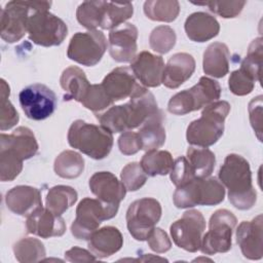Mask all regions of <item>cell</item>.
<instances>
[{"instance_id":"cell-1","label":"cell","mask_w":263,"mask_h":263,"mask_svg":"<svg viewBox=\"0 0 263 263\" xmlns=\"http://www.w3.org/2000/svg\"><path fill=\"white\" fill-rule=\"evenodd\" d=\"M218 177L228 189V199L238 210L253 208L257 192L252 184V172L249 161L241 155L228 154L219 170Z\"/></svg>"},{"instance_id":"cell-2","label":"cell","mask_w":263,"mask_h":263,"mask_svg":"<svg viewBox=\"0 0 263 263\" xmlns=\"http://www.w3.org/2000/svg\"><path fill=\"white\" fill-rule=\"evenodd\" d=\"M229 111L230 105L226 101H216L205 106L201 116L188 125L187 142L204 148L217 143L224 133V121Z\"/></svg>"},{"instance_id":"cell-3","label":"cell","mask_w":263,"mask_h":263,"mask_svg":"<svg viewBox=\"0 0 263 263\" xmlns=\"http://www.w3.org/2000/svg\"><path fill=\"white\" fill-rule=\"evenodd\" d=\"M67 139L72 148L97 160L107 157L113 146V136L109 129L81 119L71 124Z\"/></svg>"},{"instance_id":"cell-4","label":"cell","mask_w":263,"mask_h":263,"mask_svg":"<svg viewBox=\"0 0 263 263\" xmlns=\"http://www.w3.org/2000/svg\"><path fill=\"white\" fill-rule=\"evenodd\" d=\"M225 188L216 178H195L177 187L173 195L174 204L179 209L195 205H216L224 200Z\"/></svg>"},{"instance_id":"cell-5","label":"cell","mask_w":263,"mask_h":263,"mask_svg":"<svg viewBox=\"0 0 263 263\" xmlns=\"http://www.w3.org/2000/svg\"><path fill=\"white\" fill-rule=\"evenodd\" d=\"M49 1H9L1 9L0 34L7 43L21 40L28 30L31 14L38 9H49Z\"/></svg>"},{"instance_id":"cell-6","label":"cell","mask_w":263,"mask_h":263,"mask_svg":"<svg viewBox=\"0 0 263 263\" xmlns=\"http://www.w3.org/2000/svg\"><path fill=\"white\" fill-rule=\"evenodd\" d=\"M221 86L218 81L202 76L197 84L171 98L167 109L175 115H185L205 107L220 99Z\"/></svg>"},{"instance_id":"cell-7","label":"cell","mask_w":263,"mask_h":263,"mask_svg":"<svg viewBox=\"0 0 263 263\" xmlns=\"http://www.w3.org/2000/svg\"><path fill=\"white\" fill-rule=\"evenodd\" d=\"M119 205L108 204L100 199L83 198L77 205L76 218L71 225V233L77 239L88 240L105 220L116 216Z\"/></svg>"},{"instance_id":"cell-8","label":"cell","mask_w":263,"mask_h":263,"mask_svg":"<svg viewBox=\"0 0 263 263\" xmlns=\"http://www.w3.org/2000/svg\"><path fill=\"white\" fill-rule=\"evenodd\" d=\"M237 220L232 212L217 210L210 218L209 231L202 235L200 251L205 255L226 253L232 246V232Z\"/></svg>"},{"instance_id":"cell-9","label":"cell","mask_w":263,"mask_h":263,"mask_svg":"<svg viewBox=\"0 0 263 263\" xmlns=\"http://www.w3.org/2000/svg\"><path fill=\"white\" fill-rule=\"evenodd\" d=\"M29 39L37 45L49 47L63 43L68 28L66 23L48 11V9L35 10L28 21Z\"/></svg>"},{"instance_id":"cell-10","label":"cell","mask_w":263,"mask_h":263,"mask_svg":"<svg viewBox=\"0 0 263 263\" xmlns=\"http://www.w3.org/2000/svg\"><path fill=\"white\" fill-rule=\"evenodd\" d=\"M161 205L152 197H144L132 202L126 211V226L136 240H147L161 218Z\"/></svg>"},{"instance_id":"cell-11","label":"cell","mask_w":263,"mask_h":263,"mask_svg":"<svg viewBox=\"0 0 263 263\" xmlns=\"http://www.w3.org/2000/svg\"><path fill=\"white\" fill-rule=\"evenodd\" d=\"M107 49V40L102 31L88 30L74 34L68 45L67 55L70 60L86 66L97 65Z\"/></svg>"},{"instance_id":"cell-12","label":"cell","mask_w":263,"mask_h":263,"mask_svg":"<svg viewBox=\"0 0 263 263\" xmlns=\"http://www.w3.org/2000/svg\"><path fill=\"white\" fill-rule=\"evenodd\" d=\"M205 220L197 210L186 211L170 228L172 238L179 248L194 253L200 249Z\"/></svg>"},{"instance_id":"cell-13","label":"cell","mask_w":263,"mask_h":263,"mask_svg":"<svg viewBox=\"0 0 263 263\" xmlns=\"http://www.w3.org/2000/svg\"><path fill=\"white\" fill-rule=\"evenodd\" d=\"M18 99L25 115L33 120L48 118L57 107L55 93L41 83H34L22 89Z\"/></svg>"},{"instance_id":"cell-14","label":"cell","mask_w":263,"mask_h":263,"mask_svg":"<svg viewBox=\"0 0 263 263\" xmlns=\"http://www.w3.org/2000/svg\"><path fill=\"white\" fill-rule=\"evenodd\" d=\"M138 29L134 24L123 23L109 33V53L118 63H132L137 55Z\"/></svg>"},{"instance_id":"cell-15","label":"cell","mask_w":263,"mask_h":263,"mask_svg":"<svg viewBox=\"0 0 263 263\" xmlns=\"http://www.w3.org/2000/svg\"><path fill=\"white\" fill-rule=\"evenodd\" d=\"M263 219L258 215L252 221H242L236 230V242L242 255L250 260L263 257Z\"/></svg>"},{"instance_id":"cell-16","label":"cell","mask_w":263,"mask_h":263,"mask_svg":"<svg viewBox=\"0 0 263 263\" xmlns=\"http://www.w3.org/2000/svg\"><path fill=\"white\" fill-rule=\"evenodd\" d=\"M38 151V143L33 132L20 126L11 134L0 135V152L8 153L21 160L33 157Z\"/></svg>"},{"instance_id":"cell-17","label":"cell","mask_w":263,"mask_h":263,"mask_svg":"<svg viewBox=\"0 0 263 263\" xmlns=\"http://www.w3.org/2000/svg\"><path fill=\"white\" fill-rule=\"evenodd\" d=\"M130 70L143 86L157 87L162 83L164 62L160 55L141 51L132 62Z\"/></svg>"},{"instance_id":"cell-18","label":"cell","mask_w":263,"mask_h":263,"mask_svg":"<svg viewBox=\"0 0 263 263\" xmlns=\"http://www.w3.org/2000/svg\"><path fill=\"white\" fill-rule=\"evenodd\" d=\"M136 79L130 68L118 67L106 75L101 85L109 99L114 103L133 96L141 85Z\"/></svg>"},{"instance_id":"cell-19","label":"cell","mask_w":263,"mask_h":263,"mask_svg":"<svg viewBox=\"0 0 263 263\" xmlns=\"http://www.w3.org/2000/svg\"><path fill=\"white\" fill-rule=\"evenodd\" d=\"M88 186L98 199L108 204L119 205L126 194L123 183L110 172L95 173L89 178Z\"/></svg>"},{"instance_id":"cell-20","label":"cell","mask_w":263,"mask_h":263,"mask_svg":"<svg viewBox=\"0 0 263 263\" xmlns=\"http://www.w3.org/2000/svg\"><path fill=\"white\" fill-rule=\"evenodd\" d=\"M27 231L42 238L62 236L66 231L64 219L49 211L47 208H40L27 217Z\"/></svg>"},{"instance_id":"cell-21","label":"cell","mask_w":263,"mask_h":263,"mask_svg":"<svg viewBox=\"0 0 263 263\" xmlns=\"http://www.w3.org/2000/svg\"><path fill=\"white\" fill-rule=\"evenodd\" d=\"M5 203L13 214L22 217H29L42 208L40 191L27 185H18L11 188L5 195Z\"/></svg>"},{"instance_id":"cell-22","label":"cell","mask_w":263,"mask_h":263,"mask_svg":"<svg viewBox=\"0 0 263 263\" xmlns=\"http://www.w3.org/2000/svg\"><path fill=\"white\" fill-rule=\"evenodd\" d=\"M95 114L101 125L111 133L126 132L140 126L129 102L109 107L105 111Z\"/></svg>"},{"instance_id":"cell-23","label":"cell","mask_w":263,"mask_h":263,"mask_svg":"<svg viewBox=\"0 0 263 263\" xmlns=\"http://www.w3.org/2000/svg\"><path fill=\"white\" fill-rule=\"evenodd\" d=\"M194 70V58L187 52H177L164 67L162 84L167 88H177L192 76Z\"/></svg>"},{"instance_id":"cell-24","label":"cell","mask_w":263,"mask_h":263,"mask_svg":"<svg viewBox=\"0 0 263 263\" xmlns=\"http://www.w3.org/2000/svg\"><path fill=\"white\" fill-rule=\"evenodd\" d=\"M123 245V237L118 228L105 226L97 229L88 239V249L97 258H107L117 253Z\"/></svg>"},{"instance_id":"cell-25","label":"cell","mask_w":263,"mask_h":263,"mask_svg":"<svg viewBox=\"0 0 263 263\" xmlns=\"http://www.w3.org/2000/svg\"><path fill=\"white\" fill-rule=\"evenodd\" d=\"M187 37L194 42H205L219 34L220 25L211 14L202 11L191 13L185 21Z\"/></svg>"},{"instance_id":"cell-26","label":"cell","mask_w":263,"mask_h":263,"mask_svg":"<svg viewBox=\"0 0 263 263\" xmlns=\"http://www.w3.org/2000/svg\"><path fill=\"white\" fill-rule=\"evenodd\" d=\"M230 52L225 43H211L203 52L202 69L206 75L222 78L229 72Z\"/></svg>"},{"instance_id":"cell-27","label":"cell","mask_w":263,"mask_h":263,"mask_svg":"<svg viewBox=\"0 0 263 263\" xmlns=\"http://www.w3.org/2000/svg\"><path fill=\"white\" fill-rule=\"evenodd\" d=\"M163 122L164 114L158 109L141 125L138 134L141 139L143 150H157L164 144L165 128L163 126Z\"/></svg>"},{"instance_id":"cell-28","label":"cell","mask_w":263,"mask_h":263,"mask_svg":"<svg viewBox=\"0 0 263 263\" xmlns=\"http://www.w3.org/2000/svg\"><path fill=\"white\" fill-rule=\"evenodd\" d=\"M60 83L65 91L64 100L81 103L86 91L89 87V82L85 76V73L76 66H71L65 69L61 75Z\"/></svg>"},{"instance_id":"cell-29","label":"cell","mask_w":263,"mask_h":263,"mask_svg":"<svg viewBox=\"0 0 263 263\" xmlns=\"http://www.w3.org/2000/svg\"><path fill=\"white\" fill-rule=\"evenodd\" d=\"M77 197V191L70 186H53L48 190L45 205L49 211L61 216L76 202Z\"/></svg>"},{"instance_id":"cell-30","label":"cell","mask_w":263,"mask_h":263,"mask_svg":"<svg viewBox=\"0 0 263 263\" xmlns=\"http://www.w3.org/2000/svg\"><path fill=\"white\" fill-rule=\"evenodd\" d=\"M186 158L188 159L196 178H208L212 175L215 168V154L208 148L191 146L187 149Z\"/></svg>"},{"instance_id":"cell-31","label":"cell","mask_w":263,"mask_h":263,"mask_svg":"<svg viewBox=\"0 0 263 263\" xmlns=\"http://www.w3.org/2000/svg\"><path fill=\"white\" fill-rule=\"evenodd\" d=\"M53 168L55 174L61 178L75 179L84 170V159L79 153L73 150H65L54 159Z\"/></svg>"},{"instance_id":"cell-32","label":"cell","mask_w":263,"mask_h":263,"mask_svg":"<svg viewBox=\"0 0 263 263\" xmlns=\"http://www.w3.org/2000/svg\"><path fill=\"white\" fill-rule=\"evenodd\" d=\"M140 164L147 176H164L171 172L174 160L172 154L168 151L150 150L146 151V153L143 155Z\"/></svg>"},{"instance_id":"cell-33","label":"cell","mask_w":263,"mask_h":263,"mask_svg":"<svg viewBox=\"0 0 263 263\" xmlns=\"http://www.w3.org/2000/svg\"><path fill=\"white\" fill-rule=\"evenodd\" d=\"M179 12L180 4L176 0H148L144 3V13L152 21L171 23Z\"/></svg>"},{"instance_id":"cell-34","label":"cell","mask_w":263,"mask_h":263,"mask_svg":"<svg viewBox=\"0 0 263 263\" xmlns=\"http://www.w3.org/2000/svg\"><path fill=\"white\" fill-rule=\"evenodd\" d=\"M105 3L102 0L82 2L76 11L78 23L88 30L101 28L105 16Z\"/></svg>"},{"instance_id":"cell-35","label":"cell","mask_w":263,"mask_h":263,"mask_svg":"<svg viewBox=\"0 0 263 263\" xmlns=\"http://www.w3.org/2000/svg\"><path fill=\"white\" fill-rule=\"evenodd\" d=\"M13 254L18 262L31 263L43 260L46 252L44 245L39 239L24 237L14 243Z\"/></svg>"},{"instance_id":"cell-36","label":"cell","mask_w":263,"mask_h":263,"mask_svg":"<svg viewBox=\"0 0 263 263\" xmlns=\"http://www.w3.org/2000/svg\"><path fill=\"white\" fill-rule=\"evenodd\" d=\"M133 13L134 7L130 2L106 1L105 16L101 28L105 30H112L132 17Z\"/></svg>"},{"instance_id":"cell-37","label":"cell","mask_w":263,"mask_h":263,"mask_svg":"<svg viewBox=\"0 0 263 263\" xmlns=\"http://www.w3.org/2000/svg\"><path fill=\"white\" fill-rule=\"evenodd\" d=\"M263 58V44L262 38L258 37L254 39L249 48L246 58L242 60L240 67L249 71L256 81L261 82V69Z\"/></svg>"},{"instance_id":"cell-38","label":"cell","mask_w":263,"mask_h":263,"mask_svg":"<svg viewBox=\"0 0 263 263\" xmlns=\"http://www.w3.org/2000/svg\"><path fill=\"white\" fill-rule=\"evenodd\" d=\"M176 33L168 26H158L149 36L150 47L161 54L167 53L176 44Z\"/></svg>"},{"instance_id":"cell-39","label":"cell","mask_w":263,"mask_h":263,"mask_svg":"<svg viewBox=\"0 0 263 263\" xmlns=\"http://www.w3.org/2000/svg\"><path fill=\"white\" fill-rule=\"evenodd\" d=\"M10 93L9 85L4 79H1V111H0V129L6 130L18 122V114L13 105L8 100Z\"/></svg>"},{"instance_id":"cell-40","label":"cell","mask_w":263,"mask_h":263,"mask_svg":"<svg viewBox=\"0 0 263 263\" xmlns=\"http://www.w3.org/2000/svg\"><path fill=\"white\" fill-rule=\"evenodd\" d=\"M81 104L88 110L100 113L108 109L113 102L109 99L101 84H90Z\"/></svg>"},{"instance_id":"cell-41","label":"cell","mask_w":263,"mask_h":263,"mask_svg":"<svg viewBox=\"0 0 263 263\" xmlns=\"http://www.w3.org/2000/svg\"><path fill=\"white\" fill-rule=\"evenodd\" d=\"M255 78L245 68L240 67L233 71L228 79V86L232 93L236 96H246L253 91L255 87Z\"/></svg>"},{"instance_id":"cell-42","label":"cell","mask_w":263,"mask_h":263,"mask_svg":"<svg viewBox=\"0 0 263 263\" xmlns=\"http://www.w3.org/2000/svg\"><path fill=\"white\" fill-rule=\"evenodd\" d=\"M120 179L126 191H137L146 183L147 174L140 163L129 162L122 168Z\"/></svg>"},{"instance_id":"cell-43","label":"cell","mask_w":263,"mask_h":263,"mask_svg":"<svg viewBox=\"0 0 263 263\" xmlns=\"http://www.w3.org/2000/svg\"><path fill=\"white\" fill-rule=\"evenodd\" d=\"M195 5H206L210 10L221 17H236L246 5V1H209V2H192Z\"/></svg>"},{"instance_id":"cell-44","label":"cell","mask_w":263,"mask_h":263,"mask_svg":"<svg viewBox=\"0 0 263 263\" xmlns=\"http://www.w3.org/2000/svg\"><path fill=\"white\" fill-rule=\"evenodd\" d=\"M171 180L176 187L183 186L195 179L194 172L186 156L178 157L171 170Z\"/></svg>"},{"instance_id":"cell-45","label":"cell","mask_w":263,"mask_h":263,"mask_svg":"<svg viewBox=\"0 0 263 263\" xmlns=\"http://www.w3.org/2000/svg\"><path fill=\"white\" fill-rule=\"evenodd\" d=\"M23 170V160L8 153L0 152V180L2 182L14 180Z\"/></svg>"},{"instance_id":"cell-46","label":"cell","mask_w":263,"mask_h":263,"mask_svg":"<svg viewBox=\"0 0 263 263\" xmlns=\"http://www.w3.org/2000/svg\"><path fill=\"white\" fill-rule=\"evenodd\" d=\"M118 147L122 154L133 155L142 150V143L138 133L126 130L118 138Z\"/></svg>"},{"instance_id":"cell-47","label":"cell","mask_w":263,"mask_h":263,"mask_svg":"<svg viewBox=\"0 0 263 263\" xmlns=\"http://www.w3.org/2000/svg\"><path fill=\"white\" fill-rule=\"evenodd\" d=\"M262 96H258L251 100L249 103V114L250 121L253 129L256 133V136L259 141H262Z\"/></svg>"},{"instance_id":"cell-48","label":"cell","mask_w":263,"mask_h":263,"mask_svg":"<svg viewBox=\"0 0 263 263\" xmlns=\"http://www.w3.org/2000/svg\"><path fill=\"white\" fill-rule=\"evenodd\" d=\"M149 248L155 253L161 254L167 252L172 248V241L166 232L161 228L155 227L147 238Z\"/></svg>"},{"instance_id":"cell-49","label":"cell","mask_w":263,"mask_h":263,"mask_svg":"<svg viewBox=\"0 0 263 263\" xmlns=\"http://www.w3.org/2000/svg\"><path fill=\"white\" fill-rule=\"evenodd\" d=\"M65 258L70 262H88L97 260V257L89 251L79 247H73L65 253Z\"/></svg>"},{"instance_id":"cell-50","label":"cell","mask_w":263,"mask_h":263,"mask_svg":"<svg viewBox=\"0 0 263 263\" xmlns=\"http://www.w3.org/2000/svg\"><path fill=\"white\" fill-rule=\"evenodd\" d=\"M142 260H144V261H146V260H161V261H163L165 259L158 258V257H152V255L148 254V255H144V259H142Z\"/></svg>"}]
</instances>
